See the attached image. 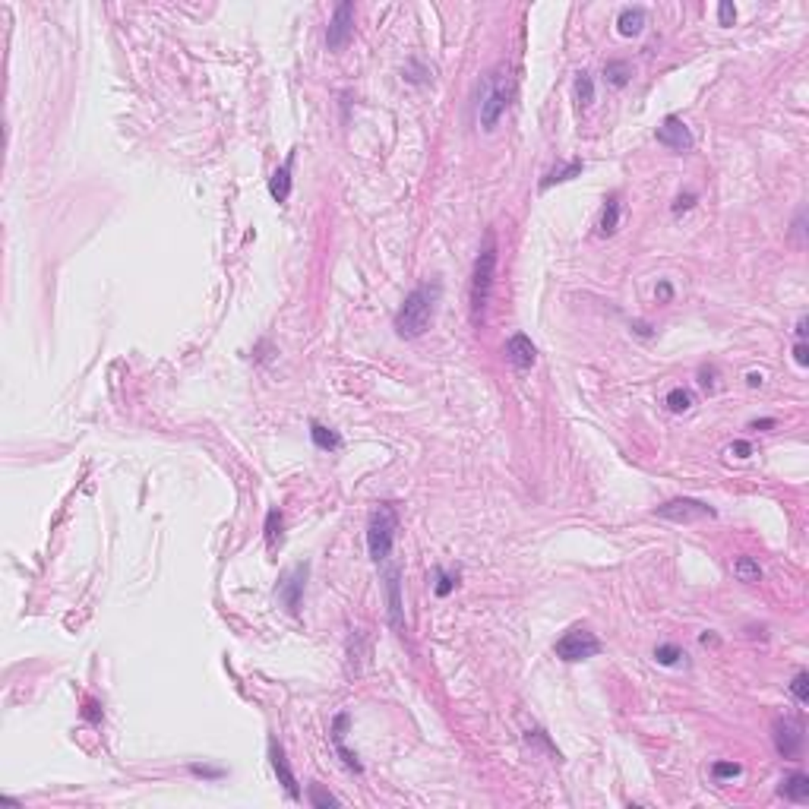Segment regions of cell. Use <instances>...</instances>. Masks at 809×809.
<instances>
[{
  "label": "cell",
  "instance_id": "obj_1",
  "mask_svg": "<svg viewBox=\"0 0 809 809\" xmlns=\"http://www.w3.org/2000/svg\"><path fill=\"white\" fill-rule=\"evenodd\" d=\"M440 294H443V285L436 279L434 281H421V285L405 297V304L395 310V319H392L395 332H399L401 338L424 335V332L430 329V323H434V310H436Z\"/></svg>",
  "mask_w": 809,
  "mask_h": 809
},
{
  "label": "cell",
  "instance_id": "obj_2",
  "mask_svg": "<svg viewBox=\"0 0 809 809\" xmlns=\"http://www.w3.org/2000/svg\"><path fill=\"white\" fill-rule=\"evenodd\" d=\"M497 260H500L497 231L490 228V231L484 234V247H481L478 260H474L472 288H468V297H472V326H474V329H481V326H484V313H487V304H490V294H493Z\"/></svg>",
  "mask_w": 809,
  "mask_h": 809
},
{
  "label": "cell",
  "instance_id": "obj_3",
  "mask_svg": "<svg viewBox=\"0 0 809 809\" xmlns=\"http://www.w3.org/2000/svg\"><path fill=\"white\" fill-rule=\"evenodd\" d=\"M512 95H516V79L509 70H493L481 79V102H478V121L484 130H497L500 117L509 111Z\"/></svg>",
  "mask_w": 809,
  "mask_h": 809
},
{
  "label": "cell",
  "instance_id": "obj_4",
  "mask_svg": "<svg viewBox=\"0 0 809 809\" xmlns=\"http://www.w3.org/2000/svg\"><path fill=\"white\" fill-rule=\"evenodd\" d=\"M395 535H399V512L395 506L380 503L373 512H370L367 522V550L373 563H386L389 554L395 547Z\"/></svg>",
  "mask_w": 809,
  "mask_h": 809
},
{
  "label": "cell",
  "instance_id": "obj_5",
  "mask_svg": "<svg viewBox=\"0 0 809 809\" xmlns=\"http://www.w3.org/2000/svg\"><path fill=\"white\" fill-rule=\"evenodd\" d=\"M601 638L594 636L588 626H573L569 632H563L560 638H556V645H554V651H556V657L560 661H566V664H579V661H588V657H594V655H601Z\"/></svg>",
  "mask_w": 809,
  "mask_h": 809
},
{
  "label": "cell",
  "instance_id": "obj_6",
  "mask_svg": "<svg viewBox=\"0 0 809 809\" xmlns=\"http://www.w3.org/2000/svg\"><path fill=\"white\" fill-rule=\"evenodd\" d=\"M657 519H667L674 525H693V522H702V519H718V509L702 500H693V497H676V500H667L655 509Z\"/></svg>",
  "mask_w": 809,
  "mask_h": 809
},
{
  "label": "cell",
  "instance_id": "obj_7",
  "mask_svg": "<svg viewBox=\"0 0 809 809\" xmlns=\"http://www.w3.org/2000/svg\"><path fill=\"white\" fill-rule=\"evenodd\" d=\"M771 740L781 758H796L803 752V724L796 718H777L771 727Z\"/></svg>",
  "mask_w": 809,
  "mask_h": 809
},
{
  "label": "cell",
  "instance_id": "obj_8",
  "mask_svg": "<svg viewBox=\"0 0 809 809\" xmlns=\"http://www.w3.org/2000/svg\"><path fill=\"white\" fill-rule=\"evenodd\" d=\"M351 35H354V4H338L329 20V29H326V48L342 51L351 41Z\"/></svg>",
  "mask_w": 809,
  "mask_h": 809
},
{
  "label": "cell",
  "instance_id": "obj_9",
  "mask_svg": "<svg viewBox=\"0 0 809 809\" xmlns=\"http://www.w3.org/2000/svg\"><path fill=\"white\" fill-rule=\"evenodd\" d=\"M655 136H657V142H661L664 149H670V152H689V149L695 146V140H693V133H689V127H686V123H683L676 114H667V117H664V121L657 123Z\"/></svg>",
  "mask_w": 809,
  "mask_h": 809
},
{
  "label": "cell",
  "instance_id": "obj_10",
  "mask_svg": "<svg viewBox=\"0 0 809 809\" xmlns=\"http://www.w3.org/2000/svg\"><path fill=\"white\" fill-rule=\"evenodd\" d=\"M304 585H307V563H304V566H294L291 573H285V575H281V582H279V601L288 607L291 617H297V613H300Z\"/></svg>",
  "mask_w": 809,
  "mask_h": 809
},
{
  "label": "cell",
  "instance_id": "obj_11",
  "mask_svg": "<svg viewBox=\"0 0 809 809\" xmlns=\"http://www.w3.org/2000/svg\"><path fill=\"white\" fill-rule=\"evenodd\" d=\"M269 762H272V771L279 775V784L285 787V794L291 800H300V787H297V777H294L291 765H288V756H285V746L279 740H269Z\"/></svg>",
  "mask_w": 809,
  "mask_h": 809
},
{
  "label": "cell",
  "instance_id": "obj_12",
  "mask_svg": "<svg viewBox=\"0 0 809 809\" xmlns=\"http://www.w3.org/2000/svg\"><path fill=\"white\" fill-rule=\"evenodd\" d=\"M503 351H506V361H509L516 370H531L537 363V348L525 332H516V335L506 342Z\"/></svg>",
  "mask_w": 809,
  "mask_h": 809
},
{
  "label": "cell",
  "instance_id": "obj_13",
  "mask_svg": "<svg viewBox=\"0 0 809 809\" xmlns=\"http://www.w3.org/2000/svg\"><path fill=\"white\" fill-rule=\"evenodd\" d=\"M401 569L389 566L386 573V601H389V623H392L395 632H405V613H401Z\"/></svg>",
  "mask_w": 809,
  "mask_h": 809
},
{
  "label": "cell",
  "instance_id": "obj_14",
  "mask_svg": "<svg viewBox=\"0 0 809 809\" xmlns=\"http://www.w3.org/2000/svg\"><path fill=\"white\" fill-rule=\"evenodd\" d=\"M777 794L790 803H809V775L806 771H790V775H784Z\"/></svg>",
  "mask_w": 809,
  "mask_h": 809
},
{
  "label": "cell",
  "instance_id": "obj_15",
  "mask_svg": "<svg viewBox=\"0 0 809 809\" xmlns=\"http://www.w3.org/2000/svg\"><path fill=\"white\" fill-rule=\"evenodd\" d=\"M291 171H294V152L285 159V165L275 168V174L269 178V193H272V199L279 206L288 203V196H291Z\"/></svg>",
  "mask_w": 809,
  "mask_h": 809
},
{
  "label": "cell",
  "instance_id": "obj_16",
  "mask_svg": "<svg viewBox=\"0 0 809 809\" xmlns=\"http://www.w3.org/2000/svg\"><path fill=\"white\" fill-rule=\"evenodd\" d=\"M645 7H623L620 10V16H617V29H620V35H626V39H632V35H642V29H645Z\"/></svg>",
  "mask_w": 809,
  "mask_h": 809
},
{
  "label": "cell",
  "instance_id": "obj_17",
  "mask_svg": "<svg viewBox=\"0 0 809 809\" xmlns=\"http://www.w3.org/2000/svg\"><path fill=\"white\" fill-rule=\"evenodd\" d=\"M617 228H620V196L610 193V196L604 199V209H601V218H598V234L610 237V234H617Z\"/></svg>",
  "mask_w": 809,
  "mask_h": 809
},
{
  "label": "cell",
  "instance_id": "obj_18",
  "mask_svg": "<svg viewBox=\"0 0 809 809\" xmlns=\"http://www.w3.org/2000/svg\"><path fill=\"white\" fill-rule=\"evenodd\" d=\"M310 440H313V446L323 449V453H335V449H342V436H338L332 427L319 424V421H310Z\"/></svg>",
  "mask_w": 809,
  "mask_h": 809
},
{
  "label": "cell",
  "instance_id": "obj_19",
  "mask_svg": "<svg viewBox=\"0 0 809 809\" xmlns=\"http://www.w3.org/2000/svg\"><path fill=\"white\" fill-rule=\"evenodd\" d=\"M582 168H585V165H582L579 159H573V161H569V165H563V168H554V171H547V174H544V180H541V190L547 193V190H550V187H554V184H566V180L579 178V174H582Z\"/></svg>",
  "mask_w": 809,
  "mask_h": 809
},
{
  "label": "cell",
  "instance_id": "obj_20",
  "mask_svg": "<svg viewBox=\"0 0 809 809\" xmlns=\"http://www.w3.org/2000/svg\"><path fill=\"white\" fill-rule=\"evenodd\" d=\"M604 76H607V83H610L613 89H623V86H629V79H632V67L626 64V60H607Z\"/></svg>",
  "mask_w": 809,
  "mask_h": 809
},
{
  "label": "cell",
  "instance_id": "obj_21",
  "mask_svg": "<svg viewBox=\"0 0 809 809\" xmlns=\"http://www.w3.org/2000/svg\"><path fill=\"white\" fill-rule=\"evenodd\" d=\"M733 573H737V579L746 582V585H756V582H762V566H758L752 556H740V560L733 563Z\"/></svg>",
  "mask_w": 809,
  "mask_h": 809
},
{
  "label": "cell",
  "instance_id": "obj_22",
  "mask_svg": "<svg viewBox=\"0 0 809 809\" xmlns=\"http://www.w3.org/2000/svg\"><path fill=\"white\" fill-rule=\"evenodd\" d=\"M664 405H667V411H674V415H686L689 408H693V392L683 386L670 389L667 399H664Z\"/></svg>",
  "mask_w": 809,
  "mask_h": 809
},
{
  "label": "cell",
  "instance_id": "obj_23",
  "mask_svg": "<svg viewBox=\"0 0 809 809\" xmlns=\"http://www.w3.org/2000/svg\"><path fill=\"white\" fill-rule=\"evenodd\" d=\"M655 661L664 664V667H676V664L686 661V651H683L680 645L664 642V645H657V648H655Z\"/></svg>",
  "mask_w": 809,
  "mask_h": 809
},
{
  "label": "cell",
  "instance_id": "obj_24",
  "mask_svg": "<svg viewBox=\"0 0 809 809\" xmlns=\"http://www.w3.org/2000/svg\"><path fill=\"white\" fill-rule=\"evenodd\" d=\"M281 525H285L281 512L269 509V516H266V544H269V550H275L281 544Z\"/></svg>",
  "mask_w": 809,
  "mask_h": 809
},
{
  "label": "cell",
  "instance_id": "obj_25",
  "mask_svg": "<svg viewBox=\"0 0 809 809\" xmlns=\"http://www.w3.org/2000/svg\"><path fill=\"white\" fill-rule=\"evenodd\" d=\"M575 98H579L582 108H588V105L594 102V79L588 76L585 70L575 73Z\"/></svg>",
  "mask_w": 809,
  "mask_h": 809
},
{
  "label": "cell",
  "instance_id": "obj_26",
  "mask_svg": "<svg viewBox=\"0 0 809 809\" xmlns=\"http://www.w3.org/2000/svg\"><path fill=\"white\" fill-rule=\"evenodd\" d=\"M434 579H436V585H434L436 598H449V594L455 591V585H459V569H455V573H446V569H436Z\"/></svg>",
  "mask_w": 809,
  "mask_h": 809
},
{
  "label": "cell",
  "instance_id": "obj_27",
  "mask_svg": "<svg viewBox=\"0 0 809 809\" xmlns=\"http://www.w3.org/2000/svg\"><path fill=\"white\" fill-rule=\"evenodd\" d=\"M307 800H310V806H338V803H342L335 794H326L319 784H310V787H307Z\"/></svg>",
  "mask_w": 809,
  "mask_h": 809
},
{
  "label": "cell",
  "instance_id": "obj_28",
  "mask_svg": "<svg viewBox=\"0 0 809 809\" xmlns=\"http://www.w3.org/2000/svg\"><path fill=\"white\" fill-rule=\"evenodd\" d=\"M790 695H794L800 705H806V702H809V674H806V670H800V674L794 676V683H790Z\"/></svg>",
  "mask_w": 809,
  "mask_h": 809
},
{
  "label": "cell",
  "instance_id": "obj_29",
  "mask_svg": "<svg viewBox=\"0 0 809 809\" xmlns=\"http://www.w3.org/2000/svg\"><path fill=\"white\" fill-rule=\"evenodd\" d=\"M714 781H727V777H740L743 775V765L740 762H714L711 765Z\"/></svg>",
  "mask_w": 809,
  "mask_h": 809
},
{
  "label": "cell",
  "instance_id": "obj_30",
  "mask_svg": "<svg viewBox=\"0 0 809 809\" xmlns=\"http://www.w3.org/2000/svg\"><path fill=\"white\" fill-rule=\"evenodd\" d=\"M190 775H196V777H209V781H218V777H225V768H215V765H199V762H193V765H190Z\"/></svg>",
  "mask_w": 809,
  "mask_h": 809
},
{
  "label": "cell",
  "instance_id": "obj_31",
  "mask_svg": "<svg viewBox=\"0 0 809 809\" xmlns=\"http://www.w3.org/2000/svg\"><path fill=\"white\" fill-rule=\"evenodd\" d=\"M83 718L92 721V724H102V708H98L95 699H86V702H83Z\"/></svg>",
  "mask_w": 809,
  "mask_h": 809
},
{
  "label": "cell",
  "instance_id": "obj_32",
  "mask_svg": "<svg viewBox=\"0 0 809 809\" xmlns=\"http://www.w3.org/2000/svg\"><path fill=\"white\" fill-rule=\"evenodd\" d=\"M695 199H699V196H695V193H680V196H676V203L670 206V209H674V215H680V212L693 209V206H695Z\"/></svg>",
  "mask_w": 809,
  "mask_h": 809
},
{
  "label": "cell",
  "instance_id": "obj_33",
  "mask_svg": "<svg viewBox=\"0 0 809 809\" xmlns=\"http://www.w3.org/2000/svg\"><path fill=\"white\" fill-rule=\"evenodd\" d=\"M733 20H737V10L730 7V4H721L718 7V22L721 26H733Z\"/></svg>",
  "mask_w": 809,
  "mask_h": 809
},
{
  "label": "cell",
  "instance_id": "obj_34",
  "mask_svg": "<svg viewBox=\"0 0 809 809\" xmlns=\"http://www.w3.org/2000/svg\"><path fill=\"white\" fill-rule=\"evenodd\" d=\"M730 455H737V459H749V455H752V446H749L746 440H737V443L730 446Z\"/></svg>",
  "mask_w": 809,
  "mask_h": 809
},
{
  "label": "cell",
  "instance_id": "obj_35",
  "mask_svg": "<svg viewBox=\"0 0 809 809\" xmlns=\"http://www.w3.org/2000/svg\"><path fill=\"white\" fill-rule=\"evenodd\" d=\"M794 361L800 363V367H806V363H809V348H806V342H796V345H794Z\"/></svg>",
  "mask_w": 809,
  "mask_h": 809
},
{
  "label": "cell",
  "instance_id": "obj_36",
  "mask_svg": "<svg viewBox=\"0 0 809 809\" xmlns=\"http://www.w3.org/2000/svg\"><path fill=\"white\" fill-rule=\"evenodd\" d=\"M655 294H657V304H670V297H674V285H670V281H661Z\"/></svg>",
  "mask_w": 809,
  "mask_h": 809
},
{
  "label": "cell",
  "instance_id": "obj_37",
  "mask_svg": "<svg viewBox=\"0 0 809 809\" xmlns=\"http://www.w3.org/2000/svg\"><path fill=\"white\" fill-rule=\"evenodd\" d=\"M632 332H636V335H642V338H651V335H655V332H651V326L642 323V319H636V323H632Z\"/></svg>",
  "mask_w": 809,
  "mask_h": 809
},
{
  "label": "cell",
  "instance_id": "obj_38",
  "mask_svg": "<svg viewBox=\"0 0 809 809\" xmlns=\"http://www.w3.org/2000/svg\"><path fill=\"white\" fill-rule=\"evenodd\" d=\"M775 424H777L775 417H762V421H752L749 427H752V430H771V427H775Z\"/></svg>",
  "mask_w": 809,
  "mask_h": 809
},
{
  "label": "cell",
  "instance_id": "obj_39",
  "mask_svg": "<svg viewBox=\"0 0 809 809\" xmlns=\"http://www.w3.org/2000/svg\"><path fill=\"white\" fill-rule=\"evenodd\" d=\"M746 382L756 389V386H762V382H765V376H762V373H749V376H746Z\"/></svg>",
  "mask_w": 809,
  "mask_h": 809
},
{
  "label": "cell",
  "instance_id": "obj_40",
  "mask_svg": "<svg viewBox=\"0 0 809 809\" xmlns=\"http://www.w3.org/2000/svg\"><path fill=\"white\" fill-rule=\"evenodd\" d=\"M794 231H796V237L803 241V212H796V222H794Z\"/></svg>",
  "mask_w": 809,
  "mask_h": 809
},
{
  "label": "cell",
  "instance_id": "obj_41",
  "mask_svg": "<svg viewBox=\"0 0 809 809\" xmlns=\"http://www.w3.org/2000/svg\"><path fill=\"white\" fill-rule=\"evenodd\" d=\"M702 645H718V636H711V632H702Z\"/></svg>",
  "mask_w": 809,
  "mask_h": 809
}]
</instances>
